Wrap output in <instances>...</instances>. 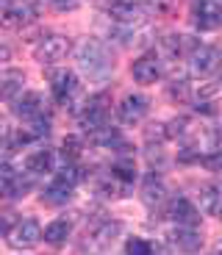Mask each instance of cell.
I'll return each instance as SVG.
<instances>
[{
    "label": "cell",
    "mask_w": 222,
    "mask_h": 255,
    "mask_svg": "<svg viewBox=\"0 0 222 255\" xmlns=\"http://www.w3.org/2000/svg\"><path fill=\"white\" fill-rule=\"evenodd\" d=\"M164 200H167V186L161 183L156 175L145 178V186H142V203H145L147 208H159V205H164Z\"/></svg>",
    "instance_id": "obj_19"
},
{
    "label": "cell",
    "mask_w": 222,
    "mask_h": 255,
    "mask_svg": "<svg viewBox=\"0 0 222 255\" xmlns=\"http://www.w3.org/2000/svg\"><path fill=\"white\" fill-rule=\"evenodd\" d=\"M125 255H153V247H150L147 239L133 236V239H128V244H125Z\"/></svg>",
    "instance_id": "obj_28"
},
{
    "label": "cell",
    "mask_w": 222,
    "mask_h": 255,
    "mask_svg": "<svg viewBox=\"0 0 222 255\" xmlns=\"http://www.w3.org/2000/svg\"><path fill=\"white\" fill-rule=\"evenodd\" d=\"M78 3H81V0H50V6L58 8V11H72Z\"/></svg>",
    "instance_id": "obj_32"
},
{
    "label": "cell",
    "mask_w": 222,
    "mask_h": 255,
    "mask_svg": "<svg viewBox=\"0 0 222 255\" xmlns=\"http://www.w3.org/2000/svg\"><path fill=\"white\" fill-rule=\"evenodd\" d=\"M164 128H167V139H178V136H184L189 130V117H175Z\"/></svg>",
    "instance_id": "obj_29"
},
{
    "label": "cell",
    "mask_w": 222,
    "mask_h": 255,
    "mask_svg": "<svg viewBox=\"0 0 222 255\" xmlns=\"http://www.w3.org/2000/svg\"><path fill=\"white\" fill-rule=\"evenodd\" d=\"M25 169H28V175L50 172V169H53V153H50V150H33V153H28Z\"/></svg>",
    "instance_id": "obj_21"
},
{
    "label": "cell",
    "mask_w": 222,
    "mask_h": 255,
    "mask_svg": "<svg viewBox=\"0 0 222 255\" xmlns=\"http://www.w3.org/2000/svg\"><path fill=\"white\" fill-rule=\"evenodd\" d=\"M14 117H19V120H36V117H44V97L39 95V92H22V95L14 97Z\"/></svg>",
    "instance_id": "obj_10"
},
{
    "label": "cell",
    "mask_w": 222,
    "mask_h": 255,
    "mask_svg": "<svg viewBox=\"0 0 222 255\" xmlns=\"http://www.w3.org/2000/svg\"><path fill=\"white\" fill-rule=\"evenodd\" d=\"M147 111H150V100H147L145 95H128V97H122V103L117 106V117H120V122H125V125L142 122L147 117Z\"/></svg>",
    "instance_id": "obj_9"
},
{
    "label": "cell",
    "mask_w": 222,
    "mask_h": 255,
    "mask_svg": "<svg viewBox=\"0 0 222 255\" xmlns=\"http://www.w3.org/2000/svg\"><path fill=\"white\" fill-rule=\"evenodd\" d=\"M111 36L120 39V45L133 47V45H147L150 42V28L142 22V25H114L111 28Z\"/></svg>",
    "instance_id": "obj_14"
},
{
    "label": "cell",
    "mask_w": 222,
    "mask_h": 255,
    "mask_svg": "<svg viewBox=\"0 0 222 255\" xmlns=\"http://www.w3.org/2000/svg\"><path fill=\"white\" fill-rule=\"evenodd\" d=\"M111 175H114L122 186L133 183V180H136V164H133L131 155H120V158L114 161V166H111Z\"/></svg>",
    "instance_id": "obj_23"
},
{
    "label": "cell",
    "mask_w": 222,
    "mask_h": 255,
    "mask_svg": "<svg viewBox=\"0 0 222 255\" xmlns=\"http://www.w3.org/2000/svg\"><path fill=\"white\" fill-rule=\"evenodd\" d=\"M39 239H42V225H39L33 217L19 219V222L14 225L11 230H8V244H11V247H17V250L33 247Z\"/></svg>",
    "instance_id": "obj_8"
},
{
    "label": "cell",
    "mask_w": 222,
    "mask_h": 255,
    "mask_svg": "<svg viewBox=\"0 0 222 255\" xmlns=\"http://www.w3.org/2000/svg\"><path fill=\"white\" fill-rule=\"evenodd\" d=\"M172 244H175L181 253L195 255V253H200V247H203V236H200L195 228H178L175 233H172Z\"/></svg>",
    "instance_id": "obj_17"
},
{
    "label": "cell",
    "mask_w": 222,
    "mask_h": 255,
    "mask_svg": "<svg viewBox=\"0 0 222 255\" xmlns=\"http://www.w3.org/2000/svg\"><path fill=\"white\" fill-rule=\"evenodd\" d=\"M14 175H17V172L11 169V164H6V161H0V186H6L8 180L14 178Z\"/></svg>",
    "instance_id": "obj_31"
},
{
    "label": "cell",
    "mask_w": 222,
    "mask_h": 255,
    "mask_svg": "<svg viewBox=\"0 0 222 255\" xmlns=\"http://www.w3.org/2000/svg\"><path fill=\"white\" fill-rule=\"evenodd\" d=\"M25 72L22 70H0V103H8L22 92Z\"/></svg>",
    "instance_id": "obj_15"
},
{
    "label": "cell",
    "mask_w": 222,
    "mask_h": 255,
    "mask_svg": "<svg viewBox=\"0 0 222 255\" xmlns=\"http://www.w3.org/2000/svg\"><path fill=\"white\" fill-rule=\"evenodd\" d=\"M67 53H70V39L61 36V33H47V36H42V42L33 47V56H36L39 64H56V61H61Z\"/></svg>",
    "instance_id": "obj_6"
},
{
    "label": "cell",
    "mask_w": 222,
    "mask_h": 255,
    "mask_svg": "<svg viewBox=\"0 0 222 255\" xmlns=\"http://www.w3.org/2000/svg\"><path fill=\"white\" fill-rule=\"evenodd\" d=\"M200 45L195 36H186V33H167L164 36V47L170 56H192V50Z\"/></svg>",
    "instance_id": "obj_20"
},
{
    "label": "cell",
    "mask_w": 222,
    "mask_h": 255,
    "mask_svg": "<svg viewBox=\"0 0 222 255\" xmlns=\"http://www.w3.org/2000/svg\"><path fill=\"white\" fill-rule=\"evenodd\" d=\"M36 8L28 0H6L0 8V25L3 28H25L28 22H33Z\"/></svg>",
    "instance_id": "obj_5"
},
{
    "label": "cell",
    "mask_w": 222,
    "mask_h": 255,
    "mask_svg": "<svg viewBox=\"0 0 222 255\" xmlns=\"http://www.w3.org/2000/svg\"><path fill=\"white\" fill-rule=\"evenodd\" d=\"M28 189H31V178H22V175H14V178L3 186L6 197H25Z\"/></svg>",
    "instance_id": "obj_27"
},
{
    "label": "cell",
    "mask_w": 222,
    "mask_h": 255,
    "mask_svg": "<svg viewBox=\"0 0 222 255\" xmlns=\"http://www.w3.org/2000/svg\"><path fill=\"white\" fill-rule=\"evenodd\" d=\"M70 230H72V225L67 222V219H53L47 228H44V242L47 244H64L67 242V236H70Z\"/></svg>",
    "instance_id": "obj_24"
},
{
    "label": "cell",
    "mask_w": 222,
    "mask_h": 255,
    "mask_svg": "<svg viewBox=\"0 0 222 255\" xmlns=\"http://www.w3.org/2000/svg\"><path fill=\"white\" fill-rule=\"evenodd\" d=\"M217 255H222V239L217 242Z\"/></svg>",
    "instance_id": "obj_33"
},
{
    "label": "cell",
    "mask_w": 222,
    "mask_h": 255,
    "mask_svg": "<svg viewBox=\"0 0 222 255\" xmlns=\"http://www.w3.org/2000/svg\"><path fill=\"white\" fill-rule=\"evenodd\" d=\"M89 139H92V144H97V147H117V144H122V139H120V130H117L114 125H100V128H95L92 133H89Z\"/></svg>",
    "instance_id": "obj_22"
},
{
    "label": "cell",
    "mask_w": 222,
    "mask_h": 255,
    "mask_svg": "<svg viewBox=\"0 0 222 255\" xmlns=\"http://www.w3.org/2000/svg\"><path fill=\"white\" fill-rule=\"evenodd\" d=\"M72 189H75V186L67 183V180H61V178L56 175V178H53L50 183L44 186V191H42V203H44V205H64V203H70Z\"/></svg>",
    "instance_id": "obj_16"
},
{
    "label": "cell",
    "mask_w": 222,
    "mask_h": 255,
    "mask_svg": "<svg viewBox=\"0 0 222 255\" xmlns=\"http://www.w3.org/2000/svg\"><path fill=\"white\" fill-rule=\"evenodd\" d=\"M122 233V222H117V219H106V222L95 225V228L89 230L86 236H83L81 242V253L86 255H103L111 244H114V239Z\"/></svg>",
    "instance_id": "obj_2"
},
{
    "label": "cell",
    "mask_w": 222,
    "mask_h": 255,
    "mask_svg": "<svg viewBox=\"0 0 222 255\" xmlns=\"http://www.w3.org/2000/svg\"><path fill=\"white\" fill-rule=\"evenodd\" d=\"M145 139H147V144H153L156 141V147H161V141L167 139V128L164 125H147V130H145Z\"/></svg>",
    "instance_id": "obj_30"
},
{
    "label": "cell",
    "mask_w": 222,
    "mask_h": 255,
    "mask_svg": "<svg viewBox=\"0 0 222 255\" xmlns=\"http://www.w3.org/2000/svg\"><path fill=\"white\" fill-rule=\"evenodd\" d=\"M217 67H220V53H217L214 47L197 45L195 50H192L189 70L195 72V75H211V72H217Z\"/></svg>",
    "instance_id": "obj_12"
},
{
    "label": "cell",
    "mask_w": 222,
    "mask_h": 255,
    "mask_svg": "<svg viewBox=\"0 0 222 255\" xmlns=\"http://www.w3.org/2000/svg\"><path fill=\"white\" fill-rule=\"evenodd\" d=\"M81 150H83V141L78 139V136H67V139L61 141V155L67 164H75L78 158H81Z\"/></svg>",
    "instance_id": "obj_26"
},
{
    "label": "cell",
    "mask_w": 222,
    "mask_h": 255,
    "mask_svg": "<svg viewBox=\"0 0 222 255\" xmlns=\"http://www.w3.org/2000/svg\"><path fill=\"white\" fill-rule=\"evenodd\" d=\"M78 67L86 72L92 81H106L111 72H114V56L108 50V45L103 39H83L75 50Z\"/></svg>",
    "instance_id": "obj_1"
},
{
    "label": "cell",
    "mask_w": 222,
    "mask_h": 255,
    "mask_svg": "<svg viewBox=\"0 0 222 255\" xmlns=\"http://www.w3.org/2000/svg\"><path fill=\"white\" fill-rule=\"evenodd\" d=\"M47 133H50V122H47V117H36V120H28V125L22 128L19 139L33 141V139H44Z\"/></svg>",
    "instance_id": "obj_25"
},
{
    "label": "cell",
    "mask_w": 222,
    "mask_h": 255,
    "mask_svg": "<svg viewBox=\"0 0 222 255\" xmlns=\"http://www.w3.org/2000/svg\"><path fill=\"white\" fill-rule=\"evenodd\" d=\"M170 219L178 228H197V225H200V211H197L186 197H178V200H172V205H170Z\"/></svg>",
    "instance_id": "obj_13"
},
{
    "label": "cell",
    "mask_w": 222,
    "mask_h": 255,
    "mask_svg": "<svg viewBox=\"0 0 222 255\" xmlns=\"http://www.w3.org/2000/svg\"><path fill=\"white\" fill-rule=\"evenodd\" d=\"M108 106H111V100H108L106 92L92 95L86 103H83L78 120H81V128L86 130V133H92L95 128H100V125H106V122H108Z\"/></svg>",
    "instance_id": "obj_3"
},
{
    "label": "cell",
    "mask_w": 222,
    "mask_h": 255,
    "mask_svg": "<svg viewBox=\"0 0 222 255\" xmlns=\"http://www.w3.org/2000/svg\"><path fill=\"white\" fill-rule=\"evenodd\" d=\"M131 75L139 83H156L161 78V58L156 53H145L131 64Z\"/></svg>",
    "instance_id": "obj_11"
},
{
    "label": "cell",
    "mask_w": 222,
    "mask_h": 255,
    "mask_svg": "<svg viewBox=\"0 0 222 255\" xmlns=\"http://www.w3.org/2000/svg\"><path fill=\"white\" fill-rule=\"evenodd\" d=\"M200 205L209 217H220L222 219V186L220 183H206L200 189Z\"/></svg>",
    "instance_id": "obj_18"
},
{
    "label": "cell",
    "mask_w": 222,
    "mask_h": 255,
    "mask_svg": "<svg viewBox=\"0 0 222 255\" xmlns=\"http://www.w3.org/2000/svg\"><path fill=\"white\" fill-rule=\"evenodd\" d=\"M106 14L114 19L117 25H142L147 19V8L133 3V0H108Z\"/></svg>",
    "instance_id": "obj_4"
},
{
    "label": "cell",
    "mask_w": 222,
    "mask_h": 255,
    "mask_svg": "<svg viewBox=\"0 0 222 255\" xmlns=\"http://www.w3.org/2000/svg\"><path fill=\"white\" fill-rule=\"evenodd\" d=\"M47 78H50V92H53V97H56V103L70 106L72 97H75L78 89H81L78 75L72 70H53Z\"/></svg>",
    "instance_id": "obj_7"
}]
</instances>
